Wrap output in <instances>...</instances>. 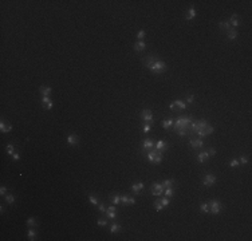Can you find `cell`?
Returning <instances> with one entry per match:
<instances>
[{
    "mask_svg": "<svg viewBox=\"0 0 252 241\" xmlns=\"http://www.w3.org/2000/svg\"><path fill=\"white\" fill-rule=\"evenodd\" d=\"M164 186L161 185V182H153L152 185H150V192H152L153 196H156V197H160V196L164 194Z\"/></svg>",
    "mask_w": 252,
    "mask_h": 241,
    "instance_id": "obj_6",
    "label": "cell"
},
{
    "mask_svg": "<svg viewBox=\"0 0 252 241\" xmlns=\"http://www.w3.org/2000/svg\"><path fill=\"white\" fill-rule=\"evenodd\" d=\"M200 212H202L204 214H209V213H211L208 202H201V204H200Z\"/></svg>",
    "mask_w": 252,
    "mask_h": 241,
    "instance_id": "obj_29",
    "label": "cell"
},
{
    "mask_svg": "<svg viewBox=\"0 0 252 241\" xmlns=\"http://www.w3.org/2000/svg\"><path fill=\"white\" fill-rule=\"evenodd\" d=\"M6 152H7V154H8V155H11V157H12L13 153H15V146H13V145H7L6 146Z\"/></svg>",
    "mask_w": 252,
    "mask_h": 241,
    "instance_id": "obj_38",
    "label": "cell"
},
{
    "mask_svg": "<svg viewBox=\"0 0 252 241\" xmlns=\"http://www.w3.org/2000/svg\"><path fill=\"white\" fill-rule=\"evenodd\" d=\"M169 109H170V110H174V111H176V106H174V103H173V102L169 105Z\"/></svg>",
    "mask_w": 252,
    "mask_h": 241,
    "instance_id": "obj_51",
    "label": "cell"
},
{
    "mask_svg": "<svg viewBox=\"0 0 252 241\" xmlns=\"http://www.w3.org/2000/svg\"><path fill=\"white\" fill-rule=\"evenodd\" d=\"M185 103L186 105H193V103H195V95H193V94H186L185 95Z\"/></svg>",
    "mask_w": 252,
    "mask_h": 241,
    "instance_id": "obj_33",
    "label": "cell"
},
{
    "mask_svg": "<svg viewBox=\"0 0 252 241\" xmlns=\"http://www.w3.org/2000/svg\"><path fill=\"white\" fill-rule=\"evenodd\" d=\"M157 150L156 149H152V150H148V154H145V158L150 162V163H154V159H156V155H157Z\"/></svg>",
    "mask_w": 252,
    "mask_h": 241,
    "instance_id": "obj_21",
    "label": "cell"
},
{
    "mask_svg": "<svg viewBox=\"0 0 252 241\" xmlns=\"http://www.w3.org/2000/svg\"><path fill=\"white\" fill-rule=\"evenodd\" d=\"M219 28L220 30H224V31H228L229 28H232V27H231V24L228 23V20H221V22H220L219 23Z\"/></svg>",
    "mask_w": 252,
    "mask_h": 241,
    "instance_id": "obj_27",
    "label": "cell"
},
{
    "mask_svg": "<svg viewBox=\"0 0 252 241\" xmlns=\"http://www.w3.org/2000/svg\"><path fill=\"white\" fill-rule=\"evenodd\" d=\"M87 197H89V202H90L91 205H93V206H97V205H98V204L101 202L99 197H98L97 194H93V193H89V194H87Z\"/></svg>",
    "mask_w": 252,
    "mask_h": 241,
    "instance_id": "obj_23",
    "label": "cell"
},
{
    "mask_svg": "<svg viewBox=\"0 0 252 241\" xmlns=\"http://www.w3.org/2000/svg\"><path fill=\"white\" fill-rule=\"evenodd\" d=\"M228 165H229V168H239L240 162H239V159L237 158H232V159H229Z\"/></svg>",
    "mask_w": 252,
    "mask_h": 241,
    "instance_id": "obj_35",
    "label": "cell"
},
{
    "mask_svg": "<svg viewBox=\"0 0 252 241\" xmlns=\"http://www.w3.org/2000/svg\"><path fill=\"white\" fill-rule=\"evenodd\" d=\"M158 200H160V202L162 204L164 208H168V206L170 205V198H169V197H165V196H164V197L158 198Z\"/></svg>",
    "mask_w": 252,
    "mask_h": 241,
    "instance_id": "obj_32",
    "label": "cell"
},
{
    "mask_svg": "<svg viewBox=\"0 0 252 241\" xmlns=\"http://www.w3.org/2000/svg\"><path fill=\"white\" fill-rule=\"evenodd\" d=\"M144 64H145L146 68L149 70V71H152L153 74H164V73H166V70H168L166 63L164 62V60L157 59L154 55H148V58L144 60Z\"/></svg>",
    "mask_w": 252,
    "mask_h": 241,
    "instance_id": "obj_1",
    "label": "cell"
},
{
    "mask_svg": "<svg viewBox=\"0 0 252 241\" xmlns=\"http://www.w3.org/2000/svg\"><path fill=\"white\" fill-rule=\"evenodd\" d=\"M127 200H129V194H121V205H127Z\"/></svg>",
    "mask_w": 252,
    "mask_h": 241,
    "instance_id": "obj_43",
    "label": "cell"
},
{
    "mask_svg": "<svg viewBox=\"0 0 252 241\" xmlns=\"http://www.w3.org/2000/svg\"><path fill=\"white\" fill-rule=\"evenodd\" d=\"M12 159H13V161H19V159H20V154H19V153H13Z\"/></svg>",
    "mask_w": 252,
    "mask_h": 241,
    "instance_id": "obj_50",
    "label": "cell"
},
{
    "mask_svg": "<svg viewBox=\"0 0 252 241\" xmlns=\"http://www.w3.org/2000/svg\"><path fill=\"white\" fill-rule=\"evenodd\" d=\"M217 182V177H216L213 173H206L202 178V186L204 188H211Z\"/></svg>",
    "mask_w": 252,
    "mask_h": 241,
    "instance_id": "obj_4",
    "label": "cell"
},
{
    "mask_svg": "<svg viewBox=\"0 0 252 241\" xmlns=\"http://www.w3.org/2000/svg\"><path fill=\"white\" fill-rule=\"evenodd\" d=\"M105 214H106V217L109 218V220L114 221V220L117 218V216H118V209H117L116 205L110 204L109 206L106 208V212H105Z\"/></svg>",
    "mask_w": 252,
    "mask_h": 241,
    "instance_id": "obj_7",
    "label": "cell"
},
{
    "mask_svg": "<svg viewBox=\"0 0 252 241\" xmlns=\"http://www.w3.org/2000/svg\"><path fill=\"white\" fill-rule=\"evenodd\" d=\"M174 193H176V189L173 188V186H169V188H165V189H164V196H165V197L172 198L173 196H174Z\"/></svg>",
    "mask_w": 252,
    "mask_h": 241,
    "instance_id": "obj_26",
    "label": "cell"
},
{
    "mask_svg": "<svg viewBox=\"0 0 252 241\" xmlns=\"http://www.w3.org/2000/svg\"><path fill=\"white\" fill-rule=\"evenodd\" d=\"M97 209H98V212L99 213H102V214H105V212H106V205H105V202L101 201L99 204L97 205Z\"/></svg>",
    "mask_w": 252,
    "mask_h": 241,
    "instance_id": "obj_37",
    "label": "cell"
},
{
    "mask_svg": "<svg viewBox=\"0 0 252 241\" xmlns=\"http://www.w3.org/2000/svg\"><path fill=\"white\" fill-rule=\"evenodd\" d=\"M97 225L101 226V228H105V226H107V220H105V218H98V220H97Z\"/></svg>",
    "mask_w": 252,
    "mask_h": 241,
    "instance_id": "obj_39",
    "label": "cell"
},
{
    "mask_svg": "<svg viewBox=\"0 0 252 241\" xmlns=\"http://www.w3.org/2000/svg\"><path fill=\"white\" fill-rule=\"evenodd\" d=\"M174 184H176V180L174 178H166L161 182V185H162L164 188H169V186H173Z\"/></svg>",
    "mask_w": 252,
    "mask_h": 241,
    "instance_id": "obj_28",
    "label": "cell"
},
{
    "mask_svg": "<svg viewBox=\"0 0 252 241\" xmlns=\"http://www.w3.org/2000/svg\"><path fill=\"white\" fill-rule=\"evenodd\" d=\"M66 142H67V145H69V146L74 147V146H78V145H79V138H78V136H76V134L71 133V134H69V136H67Z\"/></svg>",
    "mask_w": 252,
    "mask_h": 241,
    "instance_id": "obj_9",
    "label": "cell"
},
{
    "mask_svg": "<svg viewBox=\"0 0 252 241\" xmlns=\"http://www.w3.org/2000/svg\"><path fill=\"white\" fill-rule=\"evenodd\" d=\"M136 204V198L133 196H129V200H127V205H134Z\"/></svg>",
    "mask_w": 252,
    "mask_h": 241,
    "instance_id": "obj_49",
    "label": "cell"
},
{
    "mask_svg": "<svg viewBox=\"0 0 252 241\" xmlns=\"http://www.w3.org/2000/svg\"><path fill=\"white\" fill-rule=\"evenodd\" d=\"M228 23L231 24V27H232V28H236V27H237V26L240 24L239 15H237V13H233L232 16H231V17L228 19Z\"/></svg>",
    "mask_w": 252,
    "mask_h": 241,
    "instance_id": "obj_19",
    "label": "cell"
},
{
    "mask_svg": "<svg viewBox=\"0 0 252 241\" xmlns=\"http://www.w3.org/2000/svg\"><path fill=\"white\" fill-rule=\"evenodd\" d=\"M4 198H6V202L8 205H13V204H15V196H13L12 193H7V194L4 196Z\"/></svg>",
    "mask_w": 252,
    "mask_h": 241,
    "instance_id": "obj_31",
    "label": "cell"
},
{
    "mask_svg": "<svg viewBox=\"0 0 252 241\" xmlns=\"http://www.w3.org/2000/svg\"><path fill=\"white\" fill-rule=\"evenodd\" d=\"M146 36V31L145 30H139L137 32V40H144Z\"/></svg>",
    "mask_w": 252,
    "mask_h": 241,
    "instance_id": "obj_41",
    "label": "cell"
},
{
    "mask_svg": "<svg viewBox=\"0 0 252 241\" xmlns=\"http://www.w3.org/2000/svg\"><path fill=\"white\" fill-rule=\"evenodd\" d=\"M189 146L192 149H195V150H197V149L204 147V142H202L201 138H190L189 139Z\"/></svg>",
    "mask_w": 252,
    "mask_h": 241,
    "instance_id": "obj_10",
    "label": "cell"
},
{
    "mask_svg": "<svg viewBox=\"0 0 252 241\" xmlns=\"http://www.w3.org/2000/svg\"><path fill=\"white\" fill-rule=\"evenodd\" d=\"M27 237H28V240L30 241H35L36 240V237H38V232L35 231V229L30 228L28 231H27Z\"/></svg>",
    "mask_w": 252,
    "mask_h": 241,
    "instance_id": "obj_25",
    "label": "cell"
},
{
    "mask_svg": "<svg viewBox=\"0 0 252 241\" xmlns=\"http://www.w3.org/2000/svg\"><path fill=\"white\" fill-rule=\"evenodd\" d=\"M139 118L142 119L145 123H150V125L154 123V117H153V112H152V110L150 109H142L141 110Z\"/></svg>",
    "mask_w": 252,
    "mask_h": 241,
    "instance_id": "obj_3",
    "label": "cell"
},
{
    "mask_svg": "<svg viewBox=\"0 0 252 241\" xmlns=\"http://www.w3.org/2000/svg\"><path fill=\"white\" fill-rule=\"evenodd\" d=\"M145 48H146V42L145 40H137L136 43H134V46H133L134 52H137V54L145 51Z\"/></svg>",
    "mask_w": 252,
    "mask_h": 241,
    "instance_id": "obj_12",
    "label": "cell"
},
{
    "mask_svg": "<svg viewBox=\"0 0 252 241\" xmlns=\"http://www.w3.org/2000/svg\"><path fill=\"white\" fill-rule=\"evenodd\" d=\"M7 193H8L7 188H6V186H1V188H0V196H3V197H4V196H6Z\"/></svg>",
    "mask_w": 252,
    "mask_h": 241,
    "instance_id": "obj_48",
    "label": "cell"
},
{
    "mask_svg": "<svg viewBox=\"0 0 252 241\" xmlns=\"http://www.w3.org/2000/svg\"><path fill=\"white\" fill-rule=\"evenodd\" d=\"M52 93V89L51 86H40L39 87V94L42 96H50Z\"/></svg>",
    "mask_w": 252,
    "mask_h": 241,
    "instance_id": "obj_22",
    "label": "cell"
},
{
    "mask_svg": "<svg viewBox=\"0 0 252 241\" xmlns=\"http://www.w3.org/2000/svg\"><path fill=\"white\" fill-rule=\"evenodd\" d=\"M144 189H145V182L144 181H136V182H133L132 185H130V190H132V193L134 196L141 194Z\"/></svg>",
    "mask_w": 252,
    "mask_h": 241,
    "instance_id": "obj_5",
    "label": "cell"
},
{
    "mask_svg": "<svg viewBox=\"0 0 252 241\" xmlns=\"http://www.w3.org/2000/svg\"><path fill=\"white\" fill-rule=\"evenodd\" d=\"M40 101H42V103H43V106H44V105H47L48 102H51L52 99H51L50 96H42V99H40Z\"/></svg>",
    "mask_w": 252,
    "mask_h": 241,
    "instance_id": "obj_46",
    "label": "cell"
},
{
    "mask_svg": "<svg viewBox=\"0 0 252 241\" xmlns=\"http://www.w3.org/2000/svg\"><path fill=\"white\" fill-rule=\"evenodd\" d=\"M122 231V225L120 224V222H111L110 224V228H109V232L111 233V235H116V233H120V232Z\"/></svg>",
    "mask_w": 252,
    "mask_h": 241,
    "instance_id": "obj_16",
    "label": "cell"
},
{
    "mask_svg": "<svg viewBox=\"0 0 252 241\" xmlns=\"http://www.w3.org/2000/svg\"><path fill=\"white\" fill-rule=\"evenodd\" d=\"M11 130H12V125H11L10 122H6V121L1 118V122H0V131L3 133V134H6V133H11Z\"/></svg>",
    "mask_w": 252,
    "mask_h": 241,
    "instance_id": "obj_14",
    "label": "cell"
},
{
    "mask_svg": "<svg viewBox=\"0 0 252 241\" xmlns=\"http://www.w3.org/2000/svg\"><path fill=\"white\" fill-rule=\"evenodd\" d=\"M26 224L28 228H35V226H38V222H36V220H35V217H28Z\"/></svg>",
    "mask_w": 252,
    "mask_h": 241,
    "instance_id": "obj_30",
    "label": "cell"
},
{
    "mask_svg": "<svg viewBox=\"0 0 252 241\" xmlns=\"http://www.w3.org/2000/svg\"><path fill=\"white\" fill-rule=\"evenodd\" d=\"M162 159H164V157H162V153H157V155H156V159H154V163L153 165H158V163H161L162 162Z\"/></svg>",
    "mask_w": 252,
    "mask_h": 241,
    "instance_id": "obj_40",
    "label": "cell"
},
{
    "mask_svg": "<svg viewBox=\"0 0 252 241\" xmlns=\"http://www.w3.org/2000/svg\"><path fill=\"white\" fill-rule=\"evenodd\" d=\"M43 109L44 110H52L54 109V102H52V101H51V102H48L47 105L43 106Z\"/></svg>",
    "mask_w": 252,
    "mask_h": 241,
    "instance_id": "obj_45",
    "label": "cell"
},
{
    "mask_svg": "<svg viewBox=\"0 0 252 241\" xmlns=\"http://www.w3.org/2000/svg\"><path fill=\"white\" fill-rule=\"evenodd\" d=\"M213 130H215V129H213V126L208 125V126L205 127V129H204V131H205L206 136H209V134H212V133H213Z\"/></svg>",
    "mask_w": 252,
    "mask_h": 241,
    "instance_id": "obj_44",
    "label": "cell"
},
{
    "mask_svg": "<svg viewBox=\"0 0 252 241\" xmlns=\"http://www.w3.org/2000/svg\"><path fill=\"white\" fill-rule=\"evenodd\" d=\"M174 106H176L177 109H181V110H186V107H188V105L185 103V101H183V99H174Z\"/></svg>",
    "mask_w": 252,
    "mask_h": 241,
    "instance_id": "obj_24",
    "label": "cell"
},
{
    "mask_svg": "<svg viewBox=\"0 0 252 241\" xmlns=\"http://www.w3.org/2000/svg\"><path fill=\"white\" fill-rule=\"evenodd\" d=\"M161 125H162V127L165 130H169V127H172V126L174 125V119H173L172 117H169V118H164L162 121H161Z\"/></svg>",
    "mask_w": 252,
    "mask_h": 241,
    "instance_id": "obj_20",
    "label": "cell"
},
{
    "mask_svg": "<svg viewBox=\"0 0 252 241\" xmlns=\"http://www.w3.org/2000/svg\"><path fill=\"white\" fill-rule=\"evenodd\" d=\"M154 147H156L157 152L162 153V152H166L169 146H168V142H166L165 139H158V141L156 142V145H154Z\"/></svg>",
    "mask_w": 252,
    "mask_h": 241,
    "instance_id": "obj_11",
    "label": "cell"
},
{
    "mask_svg": "<svg viewBox=\"0 0 252 241\" xmlns=\"http://www.w3.org/2000/svg\"><path fill=\"white\" fill-rule=\"evenodd\" d=\"M154 145H156V142H154V139L153 138H145V139H142L141 149H142L144 153H146L148 150H152V149L154 147Z\"/></svg>",
    "mask_w": 252,
    "mask_h": 241,
    "instance_id": "obj_8",
    "label": "cell"
},
{
    "mask_svg": "<svg viewBox=\"0 0 252 241\" xmlns=\"http://www.w3.org/2000/svg\"><path fill=\"white\" fill-rule=\"evenodd\" d=\"M109 201H110V204L116 205V206H120L121 205V194L120 193H113V194H110Z\"/></svg>",
    "mask_w": 252,
    "mask_h": 241,
    "instance_id": "obj_15",
    "label": "cell"
},
{
    "mask_svg": "<svg viewBox=\"0 0 252 241\" xmlns=\"http://www.w3.org/2000/svg\"><path fill=\"white\" fill-rule=\"evenodd\" d=\"M0 213H1V214H3V213H4V206H3V205L0 206Z\"/></svg>",
    "mask_w": 252,
    "mask_h": 241,
    "instance_id": "obj_52",
    "label": "cell"
},
{
    "mask_svg": "<svg viewBox=\"0 0 252 241\" xmlns=\"http://www.w3.org/2000/svg\"><path fill=\"white\" fill-rule=\"evenodd\" d=\"M206 150H208V153H209L211 157H215L216 155V149L215 147H209V149H206Z\"/></svg>",
    "mask_w": 252,
    "mask_h": 241,
    "instance_id": "obj_47",
    "label": "cell"
},
{
    "mask_svg": "<svg viewBox=\"0 0 252 241\" xmlns=\"http://www.w3.org/2000/svg\"><path fill=\"white\" fill-rule=\"evenodd\" d=\"M152 131V125L150 123H145V125L142 126V133H145V134H148V133Z\"/></svg>",
    "mask_w": 252,
    "mask_h": 241,
    "instance_id": "obj_42",
    "label": "cell"
},
{
    "mask_svg": "<svg viewBox=\"0 0 252 241\" xmlns=\"http://www.w3.org/2000/svg\"><path fill=\"white\" fill-rule=\"evenodd\" d=\"M237 36H239V32H237L236 28H229V30L227 31V39L231 40V42H232V40H236Z\"/></svg>",
    "mask_w": 252,
    "mask_h": 241,
    "instance_id": "obj_18",
    "label": "cell"
},
{
    "mask_svg": "<svg viewBox=\"0 0 252 241\" xmlns=\"http://www.w3.org/2000/svg\"><path fill=\"white\" fill-rule=\"evenodd\" d=\"M209 204V210H211V213L212 214H220L221 213V210L224 209V205H223V202L220 201V200H211V201H208Z\"/></svg>",
    "mask_w": 252,
    "mask_h": 241,
    "instance_id": "obj_2",
    "label": "cell"
},
{
    "mask_svg": "<svg viewBox=\"0 0 252 241\" xmlns=\"http://www.w3.org/2000/svg\"><path fill=\"white\" fill-rule=\"evenodd\" d=\"M153 206H154V209H156L157 212H162L164 209V206H162V204H161V202H160V200H156V201L153 202Z\"/></svg>",
    "mask_w": 252,
    "mask_h": 241,
    "instance_id": "obj_34",
    "label": "cell"
},
{
    "mask_svg": "<svg viewBox=\"0 0 252 241\" xmlns=\"http://www.w3.org/2000/svg\"><path fill=\"white\" fill-rule=\"evenodd\" d=\"M237 159H239V162H240V166H246V165H248V162H249L247 155H242V157H239Z\"/></svg>",
    "mask_w": 252,
    "mask_h": 241,
    "instance_id": "obj_36",
    "label": "cell"
},
{
    "mask_svg": "<svg viewBox=\"0 0 252 241\" xmlns=\"http://www.w3.org/2000/svg\"><path fill=\"white\" fill-rule=\"evenodd\" d=\"M196 15H197V11H196L195 7H189L185 12V19L188 20V22H190V20H193L196 17Z\"/></svg>",
    "mask_w": 252,
    "mask_h": 241,
    "instance_id": "obj_17",
    "label": "cell"
},
{
    "mask_svg": "<svg viewBox=\"0 0 252 241\" xmlns=\"http://www.w3.org/2000/svg\"><path fill=\"white\" fill-rule=\"evenodd\" d=\"M209 157H211V155H209L208 150H202L201 153H199V154H197V157H196V158H197V162H199V163H205V162L209 159Z\"/></svg>",
    "mask_w": 252,
    "mask_h": 241,
    "instance_id": "obj_13",
    "label": "cell"
}]
</instances>
